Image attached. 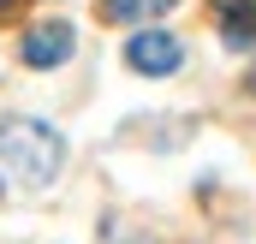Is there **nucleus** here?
Returning <instances> with one entry per match:
<instances>
[{
    "label": "nucleus",
    "instance_id": "nucleus-1",
    "mask_svg": "<svg viewBox=\"0 0 256 244\" xmlns=\"http://www.w3.org/2000/svg\"><path fill=\"white\" fill-rule=\"evenodd\" d=\"M60 161H66V137L48 120H6L0 125V173L12 184L42 190V184H54Z\"/></svg>",
    "mask_w": 256,
    "mask_h": 244
},
{
    "label": "nucleus",
    "instance_id": "nucleus-2",
    "mask_svg": "<svg viewBox=\"0 0 256 244\" xmlns=\"http://www.w3.org/2000/svg\"><path fill=\"white\" fill-rule=\"evenodd\" d=\"M126 66L143 72V78H167V72L185 66V48H179V36H167V30H143V36L126 42Z\"/></svg>",
    "mask_w": 256,
    "mask_h": 244
},
{
    "label": "nucleus",
    "instance_id": "nucleus-3",
    "mask_svg": "<svg viewBox=\"0 0 256 244\" xmlns=\"http://www.w3.org/2000/svg\"><path fill=\"white\" fill-rule=\"evenodd\" d=\"M72 48H78V36H72V24H66V18H36V24L24 30V66H36V72L66 66Z\"/></svg>",
    "mask_w": 256,
    "mask_h": 244
},
{
    "label": "nucleus",
    "instance_id": "nucleus-4",
    "mask_svg": "<svg viewBox=\"0 0 256 244\" xmlns=\"http://www.w3.org/2000/svg\"><path fill=\"white\" fill-rule=\"evenodd\" d=\"M214 18H220L226 48H250L256 42V0H214Z\"/></svg>",
    "mask_w": 256,
    "mask_h": 244
},
{
    "label": "nucleus",
    "instance_id": "nucleus-5",
    "mask_svg": "<svg viewBox=\"0 0 256 244\" xmlns=\"http://www.w3.org/2000/svg\"><path fill=\"white\" fill-rule=\"evenodd\" d=\"M173 0H102V18L108 24H143V18H161Z\"/></svg>",
    "mask_w": 256,
    "mask_h": 244
},
{
    "label": "nucleus",
    "instance_id": "nucleus-6",
    "mask_svg": "<svg viewBox=\"0 0 256 244\" xmlns=\"http://www.w3.org/2000/svg\"><path fill=\"white\" fill-rule=\"evenodd\" d=\"M12 12H18V0H0V18H12Z\"/></svg>",
    "mask_w": 256,
    "mask_h": 244
},
{
    "label": "nucleus",
    "instance_id": "nucleus-7",
    "mask_svg": "<svg viewBox=\"0 0 256 244\" xmlns=\"http://www.w3.org/2000/svg\"><path fill=\"white\" fill-rule=\"evenodd\" d=\"M250 96H256V72H250Z\"/></svg>",
    "mask_w": 256,
    "mask_h": 244
}]
</instances>
